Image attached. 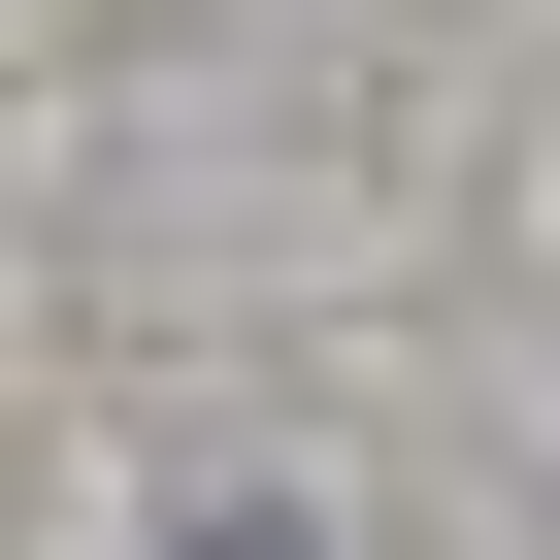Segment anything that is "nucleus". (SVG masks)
Wrapping results in <instances>:
<instances>
[{
	"mask_svg": "<svg viewBox=\"0 0 560 560\" xmlns=\"http://www.w3.org/2000/svg\"><path fill=\"white\" fill-rule=\"evenodd\" d=\"M198 560H298V527H198Z\"/></svg>",
	"mask_w": 560,
	"mask_h": 560,
	"instance_id": "nucleus-1",
	"label": "nucleus"
}]
</instances>
